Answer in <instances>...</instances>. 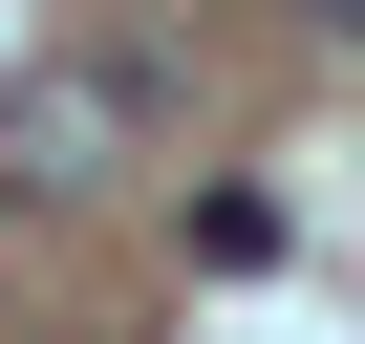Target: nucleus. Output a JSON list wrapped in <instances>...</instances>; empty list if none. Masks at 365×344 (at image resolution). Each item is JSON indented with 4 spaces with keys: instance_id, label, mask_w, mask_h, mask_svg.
Here are the masks:
<instances>
[{
    "instance_id": "1",
    "label": "nucleus",
    "mask_w": 365,
    "mask_h": 344,
    "mask_svg": "<svg viewBox=\"0 0 365 344\" xmlns=\"http://www.w3.org/2000/svg\"><path fill=\"white\" fill-rule=\"evenodd\" d=\"M129 129H150V86L129 65H22V86H0V194H108V172H129Z\"/></svg>"
},
{
    "instance_id": "2",
    "label": "nucleus",
    "mask_w": 365,
    "mask_h": 344,
    "mask_svg": "<svg viewBox=\"0 0 365 344\" xmlns=\"http://www.w3.org/2000/svg\"><path fill=\"white\" fill-rule=\"evenodd\" d=\"M322 22H344V44H365V0H322Z\"/></svg>"
}]
</instances>
